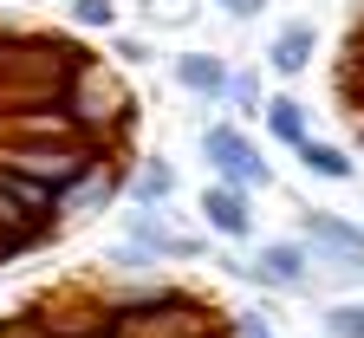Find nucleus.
I'll list each match as a JSON object with an SVG mask.
<instances>
[{"instance_id":"obj_16","label":"nucleus","mask_w":364,"mask_h":338,"mask_svg":"<svg viewBox=\"0 0 364 338\" xmlns=\"http://www.w3.org/2000/svg\"><path fill=\"white\" fill-rule=\"evenodd\" d=\"M326 338H364V300H338V306H326Z\"/></svg>"},{"instance_id":"obj_14","label":"nucleus","mask_w":364,"mask_h":338,"mask_svg":"<svg viewBox=\"0 0 364 338\" xmlns=\"http://www.w3.org/2000/svg\"><path fill=\"white\" fill-rule=\"evenodd\" d=\"M293 157H299V169H306V176H318V182H351V176H358V163L338 150V143H326V137H306Z\"/></svg>"},{"instance_id":"obj_3","label":"nucleus","mask_w":364,"mask_h":338,"mask_svg":"<svg viewBox=\"0 0 364 338\" xmlns=\"http://www.w3.org/2000/svg\"><path fill=\"white\" fill-rule=\"evenodd\" d=\"M202 157H208V169H215V182H235V189H273V163L260 157V143L241 130V124H202Z\"/></svg>"},{"instance_id":"obj_5","label":"nucleus","mask_w":364,"mask_h":338,"mask_svg":"<svg viewBox=\"0 0 364 338\" xmlns=\"http://www.w3.org/2000/svg\"><path fill=\"white\" fill-rule=\"evenodd\" d=\"M299 241L312 248V260L364 267V228H358V221H345L338 208H306V215H299Z\"/></svg>"},{"instance_id":"obj_19","label":"nucleus","mask_w":364,"mask_h":338,"mask_svg":"<svg viewBox=\"0 0 364 338\" xmlns=\"http://www.w3.org/2000/svg\"><path fill=\"white\" fill-rule=\"evenodd\" d=\"M228 105H235V111H267V98H260V78L235 72V78H228Z\"/></svg>"},{"instance_id":"obj_7","label":"nucleus","mask_w":364,"mask_h":338,"mask_svg":"<svg viewBox=\"0 0 364 338\" xmlns=\"http://www.w3.org/2000/svg\"><path fill=\"white\" fill-rule=\"evenodd\" d=\"M196 208H202V228L221 234V241H247L254 234V196L235 189V182H208Z\"/></svg>"},{"instance_id":"obj_22","label":"nucleus","mask_w":364,"mask_h":338,"mask_svg":"<svg viewBox=\"0 0 364 338\" xmlns=\"http://www.w3.org/2000/svg\"><path fill=\"white\" fill-rule=\"evenodd\" d=\"M208 7H221L228 20H260V14H267V0H208Z\"/></svg>"},{"instance_id":"obj_8","label":"nucleus","mask_w":364,"mask_h":338,"mask_svg":"<svg viewBox=\"0 0 364 338\" xmlns=\"http://www.w3.org/2000/svg\"><path fill=\"white\" fill-rule=\"evenodd\" d=\"M117 196H124V176H117L111 163H98L91 176H78L65 196L53 202V221H91V215H105Z\"/></svg>"},{"instance_id":"obj_12","label":"nucleus","mask_w":364,"mask_h":338,"mask_svg":"<svg viewBox=\"0 0 364 338\" xmlns=\"http://www.w3.org/2000/svg\"><path fill=\"white\" fill-rule=\"evenodd\" d=\"M260 117H267V137H273V143H287V150H299V143L312 137V111H306L299 98H287V91H280V98H267Z\"/></svg>"},{"instance_id":"obj_13","label":"nucleus","mask_w":364,"mask_h":338,"mask_svg":"<svg viewBox=\"0 0 364 338\" xmlns=\"http://www.w3.org/2000/svg\"><path fill=\"white\" fill-rule=\"evenodd\" d=\"M0 234H7L20 254H33L39 241H53V234H59V221H39V215H26V208L7 196V189H0Z\"/></svg>"},{"instance_id":"obj_17","label":"nucleus","mask_w":364,"mask_h":338,"mask_svg":"<svg viewBox=\"0 0 364 338\" xmlns=\"http://www.w3.org/2000/svg\"><path fill=\"white\" fill-rule=\"evenodd\" d=\"M144 20L150 26H189L196 20V0H144Z\"/></svg>"},{"instance_id":"obj_10","label":"nucleus","mask_w":364,"mask_h":338,"mask_svg":"<svg viewBox=\"0 0 364 338\" xmlns=\"http://www.w3.org/2000/svg\"><path fill=\"white\" fill-rule=\"evenodd\" d=\"M312 53H318L312 20H287L280 33H273V46H267V72L273 78H306L312 72Z\"/></svg>"},{"instance_id":"obj_2","label":"nucleus","mask_w":364,"mask_h":338,"mask_svg":"<svg viewBox=\"0 0 364 338\" xmlns=\"http://www.w3.org/2000/svg\"><path fill=\"white\" fill-rule=\"evenodd\" d=\"M0 163H7L14 176H26V182H39L46 196H65V189L78 182V176H91L105 157L91 150L85 137H59V143H0Z\"/></svg>"},{"instance_id":"obj_23","label":"nucleus","mask_w":364,"mask_h":338,"mask_svg":"<svg viewBox=\"0 0 364 338\" xmlns=\"http://www.w3.org/2000/svg\"><path fill=\"white\" fill-rule=\"evenodd\" d=\"M7 260H20V248H14V241H7V234H0V267H7Z\"/></svg>"},{"instance_id":"obj_20","label":"nucleus","mask_w":364,"mask_h":338,"mask_svg":"<svg viewBox=\"0 0 364 338\" xmlns=\"http://www.w3.org/2000/svg\"><path fill=\"white\" fill-rule=\"evenodd\" d=\"M111 53H117V65H150L156 59L150 39H136V33H111Z\"/></svg>"},{"instance_id":"obj_9","label":"nucleus","mask_w":364,"mask_h":338,"mask_svg":"<svg viewBox=\"0 0 364 338\" xmlns=\"http://www.w3.org/2000/svg\"><path fill=\"white\" fill-rule=\"evenodd\" d=\"M169 72H176V85L189 91L196 105H228V78H235V72H228L221 53H176Z\"/></svg>"},{"instance_id":"obj_11","label":"nucleus","mask_w":364,"mask_h":338,"mask_svg":"<svg viewBox=\"0 0 364 338\" xmlns=\"http://www.w3.org/2000/svg\"><path fill=\"white\" fill-rule=\"evenodd\" d=\"M176 189H182V176H176L169 157H136V169H130V182H124V196H130V208H169Z\"/></svg>"},{"instance_id":"obj_24","label":"nucleus","mask_w":364,"mask_h":338,"mask_svg":"<svg viewBox=\"0 0 364 338\" xmlns=\"http://www.w3.org/2000/svg\"><path fill=\"white\" fill-rule=\"evenodd\" d=\"M105 338H111V332H105Z\"/></svg>"},{"instance_id":"obj_6","label":"nucleus","mask_w":364,"mask_h":338,"mask_svg":"<svg viewBox=\"0 0 364 338\" xmlns=\"http://www.w3.org/2000/svg\"><path fill=\"white\" fill-rule=\"evenodd\" d=\"M124 241L150 248L156 260H196V254H202V241L182 234V228H169L163 208H124Z\"/></svg>"},{"instance_id":"obj_15","label":"nucleus","mask_w":364,"mask_h":338,"mask_svg":"<svg viewBox=\"0 0 364 338\" xmlns=\"http://www.w3.org/2000/svg\"><path fill=\"white\" fill-rule=\"evenodd\" d=\"M65 20L78 26V33H117V0H72V7H65Z\"/></svg>"},{"instance_id":"obj_18","label":"nucleus","mask_w":364,"mask_h":338,"mask_svg":"<svg viewBox=\"0 0 364 338\" xmlns=\"http://www.w3.org/2000/svg\"><path fill=\"white\" fill-rule=\"evenodd\" d=\"M228 338H280V332H273V319H267L260 306H247V312L228 319Z\"/></svg>"},{"instance_id":"obj_1","label":"nucleus","mask_w":364,"mask_h":338,"mask_svg":"<svg viewBox=\"0 0 364 338\" xmlns=\"http://www.w3.org/2000/svg\"><path fill=\"white\" fill-rule=\"evenodd\" d=\"M59 105H65L72 130H78L98 157H111L117 143L130 137V124H136V98L124 91V78H117L111 65H98V59H78V65L65 72Z\"/></svg>"},{"instance_id":"obj_4","label":"nucleus","mask_w":364,"mask_h":338,"mask_svg":"<svg viewBox=\"0 0 364 338\" xmlns=\"http://www.w3.org/2000/svg\"><path fill=\"white\" fill-rule=\"evenodd\" d=\"M228 273L273 286V293H299V286H312V248L299 234H280V241H260L254 260H228Z\"/></svg>"},{"instance_id":"obj_21","label":"nucleus","mask_w":364,"mask_h":338,"mask_svg":"<svg viewBox=\"0 0 364 338\" xmlns=\"http://www.w3.org/2000/svg\"><path fill=\"white\" fill-rule=\"evenodd\" d=\"M0 338H53V332L39 312H20V319H0Z\"/></svg>"}]
</instances>
